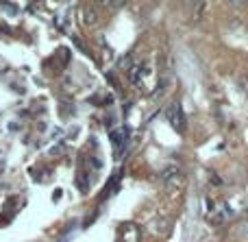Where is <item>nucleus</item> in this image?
<instances>
[{"label": "nucleus", "mask_w": 248, "mask_h": 242, "mask_svg": "<svg viewBox=\"0 0 248 242\" xmlns=\"http://www.w3.org/2000/svg\"><path fill=\"white\" fill-rule=\"evenodd\" d=\"M128 65H131V57H124V59L120 61V68L122 70H128Z\"/></svg>", "instance_id": "6e6552de"}, {"label": "nucleus", "mask_w": 248, "mask_h": 242, "mask_svg": "<svg viewBox=\"0 0 248 242\" xmlns=\"http://www.w3.org/2000/svg\"><path fill=\"white\" fill-rule=\"evenodd\" d=\"M120 234H122V242H140V238H141L140 227L133 225V223H126Z\"/></svg>", "instance_id": "f03ea898"}, {"label": "nucleus", "mask_w": 248, "mask_h": 242, "mask_svg": "<svg viewBox=\"0 0 248 242\" xmlns=\"http://www.w3.org/2000/svg\"><path fill=\"white\" fill-rule=\"evenodd\" d=\"M100 2H103V4H111L113 0H100Z\"/></svg>", "instance_id": "9b49d317"}, {"label": "nucleus", "mask_w": 248, "mask_h": 242, "mask_svg": "<svg viewBox=\"0 0 248 242\" xmlns=\"http://www.w3.org/2000/svg\"><path fill=\"white\" fill-rule=\"evenodd\" d=\"M229 2H233V4H240V2H246V0H229Z\"/></svg>", "instance_id": "9d476101"}, {"label": "nucleus", "mask_w": 248, "mask_h": 242, "mask_svg": "<svg viewBox=\"0 0 248 242\" xmlns=\"http://www.w3.org/2000/svg\"><path fill=\"white\" fill-rule=\"evenodd\" d=\"M205 0H198V4H196V9H194V13H192V22H198L202 17V13H205Z\"/></svg>", "instance_id": "423d86ee"}, {"label": "nucleus", "mask_w": 248, "mask_h": 242, "mask_svg": "<svg viewBox=\"0 0 248 242\" xmlns=\"http://www.w3.org/2000/svg\"><path fill=\"white\" fill-rule=\"evenodd\" d=\"M235 85H237V92H240L242 96H248V77L246 74H240V77L235 79Z\"/></svg>", "instance_id": "39448f33"}, {"label": "nucleus", "mask_w": 248, "mask_h": 242, "mask_svg": "<svg viewBox=\"0 0 248 242\" xmlns=\"http://www.w3.org/2000/svg\"><path fill=\"white\" fill-rule=\"evenodd\" d=\"M166 118H168V122H170V127L174 131H179V133H183V131H185V116H183V109H181L179 103L168 105Z\"/></svg>", "instance_id": "f257e3e1"}, {"label": "nucleus", "mask_w": 248, "mask_h": 242, "mask_svg": "<svg viewBox=\"0 0 248 242\" xmlns=\"http://www.w3.org/2000/svg\"><path fill=\"white\" fill-rule=\"evenodd\" d=\"M181 186H183V175H181V173H176V175H172V177L166 179V188H168V190H179Z\"/></svg>", "instance_id": "20e7f679"}, {"label": "nucleus", "mask_w": 248, "mask_h": 242, "mask_svg": "<svg viewBox=\"0 0 248 242\" xmlns=\"http://www.w3.org/2000/svg\"><path fill=\"white\" fill-rule=\"evenodd\" d=\"M83 16H85V17H83V22H85L87 26L96 24V13L92 11V9H85V11H83Z\"/></svg>", "instance_id": "0eeeda50"}, {"label": "nucleus", "mask_w": 248, "mask_h": 242, "mask_svg": "<svg viewBox=\"0 0 248 242\" xmlns=\"http://www.w3.org/2000/svg\"><path fill=\"white\" fill-rule=\"evenodd\" d=\"M111 142H113V146H116L118 151H122L124 142H126V129H116V131H111Z\"/></svg>", "instance_id": "7ed1b4c3"}, {"label": "nucleus", "mask_w": 248, "mask_h": 242, "mask_svg": "<svg viewBox=\"0 0 248 242\" xmlns=\"http://www.w3.org/2000/svg\"><path fill=\"white\" fill-rule=\"evenodd\" d=\"M124 4H126V0H113L111 7H124Z\"/></svg>", "instance_id": "1a4fd4ad"}]
</instances>
